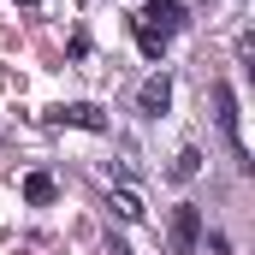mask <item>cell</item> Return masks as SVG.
I'll use <instances>...</instances> for the list:
<instances>
[{"label":"cell","instance_id":"obj_1","mask_svg":"<svg viewBox=\"0 0 255 255\" xmlns=\"http://www.w3.org/2000/svg\"><path fill=\"white\" fill-rule=\"evenodd\" d=\"M184 30V6L178 0H154V6H142L136 12V42H142V54L148 60H160L166 54V42Z\"/></svg>","mask_w":255,"mask_h":255},{"label":"cell","instance_id":"obj_2","mask_svg":"<svg viewBox=\"0 0 255 255\" xmlns=\"http://www.w3.org/2000/svg\"><path fill=\"white\" fill-rule=\"evenodd\" d=\"M166 244H172V255H196V244H202V214H196L190 202L172 208V220H166Z\"/></svg>","mask_w":255,"mask_h":255},{"label":"cell","instance_id":"obj_3","mask_svg":"<svg viewBox=\"0 0 255 255\" xmlns=\"http://www.w3.org/2000/svg\"><path fill=\"white\" fill-rule=\"evenodd\" d=\"M214 119H220V130L232 136V148H238V160L250 166V148H244V136H238V95H232L226 83H214Z\"/></svg>","mask_w":255,"mask_h":255},{"label":"cell","instance_id":"obj_4","mask_svg":"<svg viewBox=\"0 0 255 255\" xmlns=\"http://www.w3.org/2000/svg\"><path fill=\"white\" fill-rule=\"evenodd\" d=\"M136 107H142V113H166V107H172V77H166V71L142 77V89H136Z\"/></svg>","mask_w":255,"mask_h":255},{"label":"cell","instance_id":"obj_5","mask_svg":"<svg viewBox=\"0 0 255 255\" xmlns=\"http://www.w3.org/2000/svg\"><path fill=\"white\" fill-rule=\"evenodd\" d=\"M54 125H83V130H107V113H101V107H89V101H77V107H60V113H54Z\"/></svg>","mask_w":255,"mask_h":255},{"label":"cell","instance_id":"obj_6","mask_svg":"<svg viewBox=\"0 0 255 255\" xmlns=\"http://www.w3.org/2000/svg\"><path fill=\"white\" fill-rule=\"evenodd\" d=\"M107 208H113L119 220H142V196L136 190H107Z\"/></svg>","mask_w":255,"mask_h":255},{"label":"cell","instance_id":"obj_7","mask_svg":"<svg viewBox=\"0 0 255 255\" xmlns=\"http://www.w3.org/2000/svg\"><path fill=\"white\" fill-rule=\"evenodd\" d=\"M24 202L48 208V202H54V178H48V172H30V178H24Z\"/></svg>","mask_w":255,"mask_h":255},{"label":"cell","instance_id":"obj_8","mask_svg":"<svg viewBox=\"0 0 255 255\" xmlns=\"http://www.w3.org/2000/svg\"><path fill=\"white\" fill-rule=\"evenodd\" d=\"M196 172H202V148H178V160H172V178H178V184H190Z\"/></svg>","mask_w":255,"mask_h":255}]
</instances>
